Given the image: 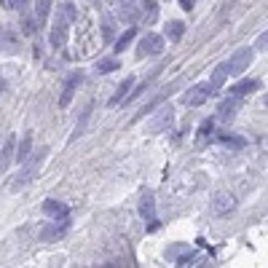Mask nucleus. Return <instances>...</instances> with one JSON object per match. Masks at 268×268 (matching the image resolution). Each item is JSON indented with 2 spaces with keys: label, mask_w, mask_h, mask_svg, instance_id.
I'll return each instance as SVG.
<instances>
[{
  "label": "nucleus",
  "mask_w": 268,
  "mask_h": 268,
  "mask_svg": "<svg viewBox=\"0 0 268 268\" xmlns=\"http://www.w3.org/2000/svg\"><path fill=\"white\" fill-rule=\"evenodd\" d=\"M225 78H228V65L223 62V65H217V67H215L212 80H209V84H212V89H220V86L225 84Z\"/></svg>",
  "instance_id": "nucleus-20"
},
{
  "label": "nucleus",
  "mask_w": 268,
  "mask_h": 268,
  "mask_svg": "<svg viewBox=\"0 0 268 268\" xmlns=\"http://www.w3.org/2000/svg\"><path fill=\"white\" fill-rule=\"evenodd\" d=\"M132 86H134V78H123L121 84H118V89H115V94L110 97V105H118V102L123 99L126 91H132Z\"/></svg>",
  "instance_id": "nucleus-17"
},
{
  "label": "nucleus",
  "mask_w": 268,
  "mask_h": 268,
  "mask_svg": "<svg viewBox=\"0 0 268 268\" xmlns=\"http://www.w3.org/2000/svg\"><path fill=\"white\" fill-rule=\"evenodd\" d=\"M0 40H3L6 51H14V46H19V38H14V35H11V30H3V32H0Z\"/></svg>",
  "instance_id": "nucleus-26"
},
{
  "label": "nucleus",
  "mask_w": 268,
  "mask_h": 268,
  "mask_svg": "<svg viewBox=\"0 0 268 268\" xmlns=\"http://www.w3.org/2000/svg\"><path fill=\"white\" fill-rule=\"evenodd\" d=\"M236 105H239V97H231V99H225L223 105H220V115H223V118H231V115L236 113Z\"/></svg>",
  "instance_id": "nucleus-23"
},
{
  "label": "nucleus",
  "mask_w": 268,
  "mask_h": 268,
  "mask_svg": "<svg viewBox=\"0 0 268 268\" xmlns=\"http://www.w3.org/2000/svg\"><path fill=\"white\" fill-rule=\"evenodd\" d=\"M43 215H49V217H54V220H65L67 217V204H62V201H56V199H46L43 201Z\"/></svg>",
  "instance_id": "nucleus-9"
},
{
  "label": "nucleus",
  "mask_w": 268,
  "mask_h": 268,
  "mask_svg": "<svg viewBox=\"0 0 268 268\" xmlns=\"http://www.w3.org/2000/svg\"><path fill=\"white\" fill-rule=\"evenodd\" d=\"M255 89H260V80H255V78H244V80H239V84H234L231 86V97H247L250 91H255Z\"/></svg>",
  "instance_id": "nucleus-10"
},
{
  "label": "nucleus",
  "mask_w": 268,
  "mask_h": 268,
  "mask_svg": "<svg viewBox=\"0 0 268 268\" xmlns=\"http://www.w3.org/2000/svg\"><path fill=\"white\" fill-rule=\"evenodd\" d=\"M113 32H115V22H113V16H105V19H102V40L110 43V40H113Z\"/></svg>",
  "instance_id": "nucleus-22"
},
{
  "label": "nucleus",
  "mask_w": 268,
  "mask_h": 268,
  "mask_svg": "<svg viewBox=\"0 0 268 268\" xmlns=\"http://www.w3.org/2000/svg\"><path fill=\"white\" fill-rule=\"evenodd\" d=\"M234 207H236L234 196H231V193H225V191H223V193H217L215 199H212V209H215L217 215H225V212H231Z\"/></svg>",
  "instance_id": "nucleus-11"
},
{
  "label": "nucleus",
  "mask_w": 268,
  "mask_h": 268,
  "mask_svg": "<svg viewBox=\"0 0 268 268\" xmlns=\"http://www.w3.org/2000/svg\"><path fill=\"white\" fill-rule=\"evenodd\" d=\"M164 51V38L156 32H148L139 38V46H137V56H156Z\"/></svg>",
  "instance_id": "nucleus-2"
},
{
  "label": "nucleus",
  "mask_w": 268,
  "mask_h": 268,
  "mask_svg": "<svg viewBox=\"0 0 268 268\" xmlns=\"http://www.w3.org/2000/svg\"><path fill=\"white\" fill-rule=\"evenodd\" d=\"M215 94V89H212V84H199V86H193V89H188L185 91V97H182V102L188 105V108H199V105H204L209 97Z\"/></svg>",
  "instance_id": "nucleus-4"
},
{
  "label": "nucleus",
  "mask_w": 268,
  "mask_h": 268,
  "mask_svg": "<svg viewBox=\"0 0 268 268\" xmlns=\"http://www.w3.org/2000/svg\"><path fill=\"white\" fill-rule=\"evenodd\" d=\"M19 3H22V0H3L6 8H19Z\"/></svg>",
  "instance_id": "nucleus-32"
},
{
  "label": "nucleus",
  "mask_w": 268,
  "mask_h": 268,
  "mask_svg": "<svg viewBox=\"0 0 268 268\" xmlns=\"http://www.w3.org/2000/svg\"><path fill=\"white\" fill-rule=\"evenodd\" d=\"M139 215H142V220H148L150 231L156 228V199H153V193H150V191L142 193V201H139Z\"/></svg>",
  "instance_id": "nucleus-7"
},
{
  "label": "nucleus",
  "mask_w": 268,
  "mask_h": 268,
  "mask_svg": "<svg viewBox=\"0 0 268 268\" xmlns=\"http://www.w3.org/2000/svg\"><path fill=\"white\" fill-rule=\"evenodd\" d=\"M89 113H91V108H86L84 118L78 121V126H75V132H73V137H70V139H78V137H80V132H84V126H86V121H89Z\"/></svg>",
  "instance_id": "nucleus-28"
},
{
  "label": "nucleus",
  "mask_w": 268,
  "mask_h": 268,
  "mask_svg": "<svg viewBox=\"0 0 268 268\" xmlns=\"http://www.w3.org/2000/svg\"><path fill=\"white\" fill-rule=\"evenodd\" d=\"M182 35H185V25H182L180 19H172L169 25H167V38L169 40H180Z\"/></svg>",
  "instance_id": "nucleus-18"
},
{
  "label": "nucleus",
  "mask_w": 268,
  "mask_h": 268,
  "mask_svg": "<svg viewBox=\"0 0 268 268\" xmlns=\"http://www.w3.org/2000/svg\"><path fill=\"white\" fill-rule=\"evenodd\" d=\"M220 142L228 145V148H244V145H247V139H241V137H231V134H220Z\"/></svg>",
  "instance_id": "nucleus-25"
},
{
  "label": "nucleus",
  "mask_w": 268,
  "mask_h": 268,
  "mask_svg": "<svg viewBox=\"0 0 268 268\" xmlns=\"http://www.w3.org/2000/svg\"><path fill=\"white\" fill-rule=\"evenodd\" d=\"M65 228H67V223H65V225H54V228H46L43 234H40V239H54V236H62V234H65Z\"/></svg>",
  "instance_id": "nucleus-27"
},
{
  "label": "nucleus",
  "mask_w": 268,
  "mask_h": 268,
  "mask_svg": "<svg viewBox=\"0 0 268 268\" xmlns=\"http://www.w3.org/2000/svg\"><path fill=\"white\" fill-rule=\"evenodd\" d=\"M80 84H84V73H73L65 80V89H62V97H59V108H67V105L73 102V97H75V91L80 89Z\"/></svg>",
  "instance_id": "nucleus-6"
},
{
  "label": "nucleus",
  "mask_w": 268,
  "mask_h": 268,
  "mask_svg": "<svg viewBox=\"0 0 268 268\" xmlns=\"http://www.w3.org/2000/svg\"><path fill=\"white\" fill-rule=\"evenodd\" d=\"M161 70H164V65H158V67H153V73H150V75H148V78L142 80V84H139V86H137V91H132V94H129V97H126V102H134V99H137L139 94H142V91H148V89H150V84H153V80L158 78V73H161Z\"/></svg>",
  "instance_id": "nucleus-14"
},
{
  "label": "nucleus",
  "mask_w": 268,
  "mask_h": 268,
  "mask_svg": "<svg viewBox=\"0 0 268 268\" xmlns=\"http://www.w3.org/2000/svg\"><path fill=\"white\" fill-rule=\"evenodd\" d=\"M255 49H260V51H265V49H268V30L260 35L258 40H255Z\"/></svg>",
  "instance_id": "nucleus-29"
},
{
  "label": "nucleus",
  "mask_w": 268,
  "mask_h": 268,
  "mask_svg": "<svg viewBox=\"0 0 268 268\" xmlns=\"http://www.w3.org/2000/svg\"><path fill=\"white\" fill-rule=\"evenodd\" d=\"M172 113H174L172 108H164V110H161V115H158V118H156L153 123H150V132L156 134V132L164 129V126H169V123H172Z\"/></svg>",
  "instance_id": "nucleus-16"
},
{
  "label": "nucleus",
  "mask_w": 268,
  "mask_h": 268,
  "mask_svg": "<svg viewBox=\"0 0 268 268\" xmlns=\"http://www.w3.org/2000/svg\"><path fill=\"white\" fill-rule=\"evenodd\" d=\"M121 65H118V59L115 56H105V59H99L97 62V73L99 75H108V73H113V70H118Z\"/></svg>",
  "instance_id": "nucleus-19"
},
{
  "label": "nucleus",
  "mask_w": 268,
  "mask_h": 268,
  "mask_svg": "<svg viewBox=\"0 0 268 268\" xmlns=\"http://www.w3.org/2000/svg\"><path fill=\"white\" fill-rule=\"evenodd\" d=\"M193 3H196V0H180V8L182 11H193Z\"/></svg>",
  "instance_id": "nucleus-31"
},
{
  "label": "nucleus",
  "mask_w": 268,
  "mask_h": 268,
  "mask_svg": "<svg viewBox=\"0 0 268 268\" xmlns=\"http://www.w3.org/2000/svg\"><path fill=\"white\" fill-rule=\"evenodd\" d=\"M14 156H16V134H11V137L6 139L3 150H0V172H8V167H11V161H14Z\"/></svg>",
  "instance_id": "nucleus-8"
},
{
  "label": "nucleus",
  "mask_w": 268,
  "mask_h": 268,
  "mask_svg": "<svg viewBox=\"0 0 268 268\" xmlns=\"http://www.w3.org/2000/svg\"><path fill=\"white\" fill-rule=\"evenodd\" d=\"M177 86H180V84H172V86H167V89H164V94H158V97H156L153 102H150V105H145V108H142V110H139V113L134 115V123H137V121H142V118H145V115H148L150 110H153V108H158V105L164 102V99H167V97H169V94H172V91L177 89Z\"/></svg>",
  "instance_id": "nucleus-12"
},
{
  "label": "nucleus",
  "mask_w": 268,
  "mask_h": 268,
  "mask_svg": "<svg viewBox=\"0 0 268 268\" xmlns=\"http://www.w3.org/2000/svg\"><path fill=\"white\" fill-rule=\"evenodd\" d=\"M145 8H148V22H153V19H156V14H158V11H156V3H150V0H148Z\"/></svg>",
  "instance_id": "nucleus-30"
},
{
  "label": "nucleus",
  "mask_w": 268,
  "mask_h": 268,
  "mask_svg": "<svg viewBox=\"0 0 268 268\" xmlns=\"http://www.w3.org/2000/svg\"><path fill=\"white\" fill-rule=\"evenodd\" d=\"M225 65H228V75H241L252 65V49H239Z\"/></svg>",
  "instance_id": "nucleus-5"
},
{
  "label": "nucleus",
  "mask_w": 268,
  "mask_h": 268,
  "mask_svg": "<svg viewBox=\"0 0 268 268\" xmlns=\"http://www.w3.org/2000/svg\"><path fill=\"white\" fill-rule=\"evenodd\" d=\"M30 150H32V134L27 132V134H25V137H22L19 142H16V156H14V161H16V164H22V161H25L27 156H32Z\"/></svg>",
  "instance_id": "nucleus-13"
},
{
  "label": "nucleus",
  "mask_w": 268,
  "mask_h": 268,
  "mask_svg": "<svg viewBox=\"0 0 268 268\" xmlns=\"http://www.w3.org/2000/svg\"><path fill=\"white\" fill-rule=\"evenodd\" d=\"M46 153H49V148H40L38 153H32V158L27 156L25 161H22V172L16 174V180L11 182V188L14 191H19V188H25V185L32 180V174L40 169V164H43V158H46Z\"/></svg>",
  "instance_id": "nucleus-1"
},
{
  "label": "nucleus",
  "mask_w": 268,
  "mask_h": 268,
  "mask_svg": "<svg viewBox=\"0 0 268 268\" xmlns=\"http://www.w3.org/2000/svg\"><path fill=\"white\" fill-rule=\"evenodd\" d=\"M134 38H137V27H129V30H126V32L121 35V38H118V40H115V49H113V51H115V54H121L123 49H129Z\"/></svg>",
  "instance_id": "nucleus-15"
},
{
  "label": "nucleus",
  "mask_w": 268,
  "mask_h": 268,
  "mask_svg": "<svg viewBox=\"0 0 268 268\" xmlns=\"http://www.w3.org/2000/svg\"><path fill=\"white\" fill-rule=\"evenodd\" d=\"M67 25H70V16L65 14V11H59L54 19V25H51V35H49V40L54 49H62L65 40H67Z\"/></svg>",
  "instance_id": "nucleus-3"
},
{
  "label": "nucleus",
  "mask_w": 268,
  "mask_h": 268,
  "mask_svg": "<svg viewBox=\"0 0 268 268\" xmlns=\"http://www.w3.org/2000/svg\"><path fill=\"white\" fill-rule=\"evenodd\" d=\"M209 134H212V118H209V121H204V123L199 126V137H196V145H204Z\"/></svg>",
  "instance_id": "nucleus-24"
},
{
  "label": "nucleus",
  "mask_w": 268,
  "mask_h": 268,
  "mask_svg": "<svg viewBox=\"0 0 268 268\" xmlns=\"http://www.w3.org/2000/svg\"><path fill=\"white\" fill-rule=\"evenodd\" d=\"M265 105H268V97H265Z\"/></svg>",
  "instance_id": "nucleus-33"
},
{
  "label": "nucleus",
  "mask_w": 268,
  "mask_h": 268,
  "mask_svg": "<svg viewBox=\"0 0 268 268\" xmlns=\"http://www.w3.org/2000/svg\"><path fill=\"white\" fill-rule=\"evenodd\" d=\"M49 11H51V0H38V3H35V16H38L40 27L46 25V19H49Z\"/></svg>",
  "instance_id": "nucleus-21"
}]
</instances>
